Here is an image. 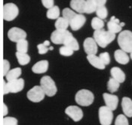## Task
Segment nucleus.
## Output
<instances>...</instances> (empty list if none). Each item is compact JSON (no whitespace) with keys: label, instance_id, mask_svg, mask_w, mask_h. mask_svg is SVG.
<instances>
[{"label":"nucleus","instance_id":"nucleus-30","mask_svg":"<svg viewBox=\"0 0 132 125\" xmlns=\"http://www.w3.org/2000/svg\"><path fill=\"white\" fill-rule=\"evenodd\" d=\"M92 26L94 30H100L103 29L104 22L97 17H94L92 21Z\"/></svg>","mask_w":132,"mask_h":125},{"label":"nucleus","instance_id":"nucleus-23","mask_svg":"<svg viewBox=\"0 0 132 125\" xmlns=\"http://www.w3.org/2000/svg\"><path fill=\"white\" fill-rule=\"evenodd\" d=\"M70 26V22L66 20L64 17H58L55 22V28L56 30H66Z\"/></svg>","mask_w":132,"mask_h":125},{"label":"nucleus","instance_id":"nucleus-40","mask_svg":"<svg viewBox=\"0 0 132 125\" xmlns=\"http://www.w3.org/2000/svg\"><path fill=\"white\" fill-rule=\"evenodd\" d=\"M93 1L97 4V5L98 7V6H103V5H105V4H106L107 0H93Z\"/></svg>","mask_w":132,"mask_h":125},{"label":"nucleus","instance_id":"nucleus-38","mask_svg":"<svg viewBox=\"0 0 132 125\" xmlns=\"http://www.w3.org/2000/svg\"><path fill=\"white\" fill-rule=\"evenodd\" d=\"M10 70V62L7 60H3V74L4 75H6V74Z\"/></svg>","mask_w":132,"mask_h":125},{"label":"nucleus","instance_id":"nucleus-13","mask_svg":"<svg viewBox=\"0 0 132 125\" xmlns=\"http://www.w3.org/2000/svg\"><path fill=\"white\" fill-rule=\"evenodd\" d=\"M85 22L86 17L82 14H76V16L70 21V26L72 30L76 31L81 29L85 23Z\"/></svg>","mask_w":132,"mask_h":125},{"label":"nucleus","instance_id":"nucleus-9","mask_svg":"<svg viewBox=\"0 0 132 125\" xmlns=\"http://www.w3.org/2000/svg\"><path fill=\"white\" fill-rule=\"evenodd\" d=\"M27 98L33 103H39L45 98V94L41 86H34L28 91Z\"/></svg>","mask_w":132,"mask_h":125},{"label":"nucleus","instance_id":"nucleus-25","mask_svg":"<svg viewBox=\"0 0 132 125\" xmlns=\"http://www.w3.org/2000/svg\"><path fill=\"white\" fill-rule=\"evenodd\" d=\"M16 57L18 59V61L20 65L25 66L28 64L30 61V57L27 53H16Z\"/></svg>","mask_w":132,"mask_h":125},{"label":"nucleus","instance_id":"nucleus-41","mask_svg":"<svg viewBox=\"0 0 132 125\" xmlns=\"http://www.w3.org/2000/svg\"><path fill=\"white\" fill-rule=\"evenodd\" d=\"M3 108H4V112H3V115L6 116L8 114V107L5 104H3Z\"/></svg>","mask_w":132,"mask_h":125},{"label":"nucleus","instance_id":"nucleus-24","mask_svg":"<svg viewBox=\"0 0 132 125\" xmlns=\"http://www.w3.org/2000/svg\"><path fill=\"white\" fill-rule=\"evenodd\" d=\"M46 16L48 19H51V20H56L60 16V9H59V7L57 6V5H54L52 8H49L48 11H47V14H46Z\"/></svg>","mask_w":132,"mask_h":125},{"label":"nucleus","instance_id":"nucleus-19","mask_svg":"<svg viewBox=\"0 0 132 125\" xmlns=\"http://www.w3.org/2000/svg\"><path fill=\"white\" fill-rule=\"evenodd\" d=\"M110 73L112 78H114L119 83H123L125 81V74L120 68L112 67L110 70Z\"/></svg>","mask_w":132,"mask_h":125},{"label":"nucleus","instance_id":"nucleus-7","mask_svg":"<svg viewBox=\"0 0 132 125\" xmlns=\"http://www.w3.org/2000/svg\"><path fill=\"white\" fill-rule=\"evenodd\" d=\"M19 14L18 6L14 3H7L3 7V18L6 21L14 20Z\"/></svg>","mask_w":132,"mask_h":125},{"label":"nucleus","instance_id":"nucleus-21","mask_svg":"<svg viewBox=\"0 0 132 125\" xmlns=\"http://www.w3.org/2000/svg\"><path fill=\"white\" fill-rule=\"evenodd\" d=\"M87 59L92 66L98 69H104L106 67V66L102 62L99 57H97L96 55H88Z\"/></svg>","mask_w":132,"mask_h":125},{"label":"nucleus","instance_id":"nucleus-14","mask_svg":"<svg viewBox=\"0 0 132 125\" xmlns=\"http://www.w3.org/2000/svg\"><path fill=\"white\" fill-rule=\"evenodd\" d=\"M103 100H104L106 106L108 107L112 111L116 110L119 103L118 96L113 94H107V93L103 94Z\"/></svg>","mask_w":132,"mask_h":125},{"label":"nucleus","instance_id":"nucleus-1","mask_svg":"<svg viewBox=\"0 0 132 125\" xmlns=\"http://www.w3.org/2000/svg\"><path fill=\"white\" fill-rule=\"evenodd\" d=\"M93 36V39L97 44V45L103 48L109 45L116 39V34L110 31H106L103 29L100 30H95Z\"/></svg>","mask_w":132,"mask_h":125},{"label":"nucleus","instance_id":"nucleus-27","mask_svg":"<svg viewBox=\"0 0 132 125\" xmlns=\"http://www.w3.org/2000/svg\"><path fill=\"white\" fill-rule=\"evenodd\" d=\"M97 8V4L93 0H85V13L86 14H92L96 11Z\"/></svg>","mask_w":132,"mask_h":125},{"label":"nucleus","instance_id":"nucleus-37","mask_svg":"<svg viewBox=\"0 0 132 125\" xmlns=\"http://www.w3.org/2000/svg\"><path fill=\"white\" fill-rule=\"evenodd\" d=\"M3 125H18V120L13 117H5L3 119Z\"/></svg>","mask_w":132,"mask_h":125},{"label":"nucleus","instance_id":"nucleus-11","mask_svg":"<svg viewBox=\"0 0 132 125\" xmlns=\"http://www.w3.org/2000/svg\"><path fill=\"white\" fill-rule=\"evenodd\" d=\"M65 113L76 122L81 121L83 118V112L81 109L76 105L68 106L65 110Z\"/></svg>","mask_w":132,"mask_h":125},{"label":"nucleus","instance_id":"nucleus-22","mask_svg":"<svg viewBox=\"0 0 132 125\" xmlns=\"http://www.w3.org/2000/svg\"><path fill=\"white\" fill-rule=\"evenodd\" d=\"M21 73H22V70L19 67L14 68L13 69H11V70L9 71V73L6 74V75H5L6 80L8 82H11V81L18 79V78H19Z\"/></svg>","mask_w":132,"mask_h":125},{"label":"nucleus","instance_id":"nucleus-18","mask_svg":"<svg viewBox=\"0 0 132 125\" xmlns=\"http://www.w3.org/2000/svg\"><path fill=\"white\" fill-rule=\"evenodd\" d=\"M48 69V62L47 60H41L37 62L32 68V71L36 74L46 73Z\"/></svg>","mask_w":132,"mask_h":125},{"label":"nucleus","instance_id":"nucleus-20","mask_svg":"<svg viewBox=\"0 0 132 125\" xmlns=\"http://www.w3.org/2000/svg\"><path fill=\"white\" fill-rule=\"evenodd\" d=\"M85 0H71L70 1V7L72 9L79 14L85 13Z\"/></svg>","mask_w":132,"mask_h":125},{"label":"nucleus","instance_id":"nucleus-17","mask_svg":"<svg viewBox=\"0 0 132 125\" xmlns=\"http://www.w3.org/2000/svg\"><path fill=\"white\" fill-rule=\"evenodd\" d=\"M123 112L126 117L132 118V100L129 97H123L122 101Z\"/></svg>","mask_w":132,"mask_h":125},{"label":"nucleus","instance_id":"nucleus-33","mask_svg":"<svg viewBox=\"0 0 132 125\" xmlns=\"http://www.w3.org/2000/svg\"><path fill=\"white\" fill-rule=\"evenodd\" d=\"M62 14H63V17H64L66 20H67L69 22L71 21L72 19V18L76 16V13L74 11L72 10L70 8H64V9L63 10Z\"/></svg>","mask_w":132,"mask_h":125},{"label":"nucleus","instance_id":"nucleus-42","mask_svg":"<svg viewBox=\"0 0 132 125\" xmlns=\"http://www.w3.org/2000/svg\"><path fill=\"white\" fill-rule=\"evenodd\" d=\"M131 53V55H130V57H131V60H132V51L131 53Z\"/></svg>","mask_w":132,"mask_h":125},{"label":"nucleus","instance_id":"nucleus-15","mask_svg":"<svg viewBox=\"0 0 132 125\" xmlns=\"http://www.w3.org/2000/svg\"><path fill=\"white\" fill-rule=\"evenodd\" d=\"M124 26H125V23H121L119 19H117L114 16H112L110 18V21L107 23L108 31L111 32L114 34L120 32L122 31V27Z\"/></svg>","mask_w":132,"mask_h":125},{"label":"nucleus","instance_id":"nucleus-39","mask_svg":"<svg viewBox=\"0 0 132 125\" xmlns=\"http://www.w3.org/2000/svg\"><path fill=\"white\" fill-rule=\"evenodd\" d=\"M43 6L46 8H51L54 6V0H42Z\"/></svg>","mask_w":132,"mask_h":125},{"label":"nucleus","instance_id":"nucleus-29","mask_svg":"<svg viewBox=\"0 0 132 125\" xmlns=\"http://www.w3.org/2000/svg\"><path fill=\"white\" fill-rule=\"evenodd\" d=\"M50 45V42L49 41H45L44 43L39 44L37 45V48H38V52L39 54H45L48 52L50 50H53L54 48L53 47H49Z\"/></svg>","mask_w":132,"mask_h":125},{"label":"nucleus","instance_id":"nucleus-12","mask_svg":"<svg viewBox=\"0 0 132 125\" xmlns=\"http://www.w3.org/2000/svg\"><path fill=\"white\" fill-rule=\"evenodd\" d=\"M84 50L88 55H96L97 53V44L93 38H87L83 43Z\"/></svg>","mask_w":132,"mask_h":125},{"label":"nucleus","instance_id":"nucleus-34","mask_svg":"<svg viewBox=\"0 0 132 125\" xmlns=\"http://www.w3.org/2000/svg\"><path fill=\"white\" fill-rule=\"evenodd\" d=\"M115 125H129L127 117L125 115H118L115 121Z\"/></svg>","mask_w":132,"mask_h":125},{"label":"nucleus","instance_id":"nucleus-10","mask_svg":"<svg viewBox=\"0 0 132 125\" xmlns=\"http://www.w3.org/2000/svg\"><path fill=\"white\" fill-rule=\"evenodd\" d=\"M8 37L11 42H18L22 39H26L27 33L22 29L13 27L8 32Z\"/></svg>","mask_w":132,"mask_h":125},{"label":"nucleus","instance_id":"nucleus-16","mask_svg":"<svg viewBox=\"0 0 132 125\" xmlns=\"http://www.w3.org/2000/svg\"><path fill=\"white\" fill-rule=\"evenodd\" d=\"M114 57H115V60H116V62L122 65L127 64L130 60V57L128 55V53L125 52L122 49L116 50L114 53Z\"/></svg>","mask_w":132,"mask_h":125},{"label":"nucleus","instance_id":"nucleus-4","mask_svg":"<svg viewBox=\"0 0 132 125\" xmlns=\"http://www.w3.org/2000/svg\"><path fill=\"white\" fill-rule=\"evenodd\" d=\"M40 86L45 94L48 96H54L57 91L55 82L50 76H43L41 78Z\"/></svg>","mask_w":132,"mask_h":125},{"label":"nucleus","instance_id":"nucleus-28","mask_svg":"<svg viewBox=\"0 0 132 125\" xmlns=\"http://www.w3.org/2000/svg\"><path fill=\"white\" fill-rule=\"evenodd\" d=\"M120 87V83L115 80L114 78H110L108 83H107V89L110 93H115L116 92Z\"/></svg>","mask_w":132,"mask_h":125},{"label":"nucleus","instance_id":"nucleus-35","mask_svg":"<svg viewBox=\"0 0 132 125\" xmlns=\"http://www.w3.org/2000/svg\"><path fill=\"white\" fill-rule=\"evenodd\" d=\"M59 52L61 53V55L62 56H64V57H70L73 54L74 51H72L71 48H70L69 47L67 46H62L61 48H60V51Z\"/></svg>","mask_w":132,"mask_h":125},{"label":"nucleus","instance_id":"nucleus-8","mask_svg":"<svg viewBox=\"0 0 132 125\" xmlns=\"http://www.w3.org/2000/svg\"><path fill=\"white\" fill-rule=\"evenodd\" d=\"M113 119V113L108 107L101 106L99 109V120L101 125H110Z\"/></svg>","mask_w":132,"mask_h":125},{"label":"nucleus","instance_id":"nucleus-6","mask_svg":"<svg viewBox=\"0 0 132 125\" xmlns=\"http://www.w3.org/2000/svg\"><path fill=\"white\" fill-rule=\"evenodd\" d=\"M72 35L71 32L67 30H56L51 34V40L55 44H64L66 41Z\"/></svg>","mask_w":132,"mask_h":125},{"label":"nucleus","instance_id":"nucleus-5","mask_svg":"<svg viewBox=\"0 0 132 125\" xmlns=\"http://www.w3.org/2000/svg\"><path fill=\"white\" fill-rule=\"evenodd\" d=\"M24 87V80L23 78H18L11 82H4V94L9 93L16 94L21 91Z\"/></svg>","mask_w":132,"mask_h":125},{"label":"nucleus","instance_id":"nucleus-2","mask_svg":"<svg viewBox=\"0 0 132 125\" xmlns=\"http://www.w3.org/2000/svg\"><path fill=\"white\" fill-rule=\"evenodd\" d=\"M118 44L122 51L126 53L132 51V32L130 30L122 31L118 36Z\"/></svg>","mask_w":132,"mask_h":125},{"label":"nucleus","instance_id":"nucleus-32","mask_svg":"<svg viewBox=\"0 0 132 125\" xmlns=\"http://www.w3.org/2000/svg\"><path fill=\"white\" fill-rule=\"evenodd\" d=\"M95 12L97 14V17H99L101 20H104V19H106L107 17L108 11H107V8L105 7V5H103V6H98L97 8V10H96Z\"/></svg>","mask_w":132,"mask_h":125},{"label":"nucleus","instance_id":"nucleus-3","mask_svg":"<svg viewBox=\"0 0 132 125\" xmlns=\"http://www.w3.org/2000/svg\"><path fill=\"white\" fill-rule=\"evenodd\" d=\"M76 102L82 106H88L93 103L94 100V96L92 91L88 90H80L78 91L75 96Z\"/></svg>","mask_w":132,"mask_h":125},{"label":"nucleus","instance_id":"nucleus-31","mask_svg":"<svg viewBox=\"0 0 132 125\" xmlns=\"http://www.w3.org/2000/svg\"><path fill=\"white\" fill-rule=\"evenodd\" d=\"M17 52L27 53L28 51V42L26 39H22L17 42Z\"/></svg>","mask_w":132,"mask_h":125},{"label":"nucleus","instance_id":"nucleus-26","mask_svg":"<svg viewBox=\"0 0 132 125\" xmlns=\"http://www.w3.org/2000/svg\"><path fill=\"white\" fill-rule=\"evenodd\" d=\"M65 46L69 47L70 48H71L72 51H79V44L78 43V41L76 40V39H75L72 35L70 36L66 42L64 43Z\"/></svg>","mask_w":132,"mask_h":125},{"label":"nucleus","instance_id":"nucleus-36","mask_svg":"<svg viewBox=\"0 0 132 125\" xmlns=\"http://www.w3.org/2000/svg\"><path fill=\"white\" fill-rule=\"evenodd\" d=\"M99 58L101 59V60L102 61V62H103L105 66L109 65L110 62V57L109 53H101L100 54V56H99Z\"/></svg>","mask_w":132,"mask_h":125}]
</instances>
